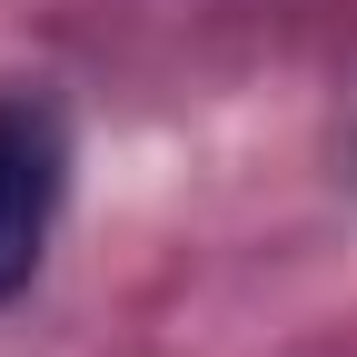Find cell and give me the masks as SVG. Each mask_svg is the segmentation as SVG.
Returning <instances> with one entry per match:
<instances>
[{
  "mask_svg": "<svg viewBox=\"0 0 357 357\" xmlns=\"http://www.w3.org/2000/svg\"><path fill=\"white\" fill-rule=\"evenodd\" d=\"M60 218V119L40 100H0V307L30 288Z\"/></svg>",
  "mask_w": 357,
  "mask_h": 357,
  "instance_id": "obj_1",
  "label": "cell"
}]
</instances>
